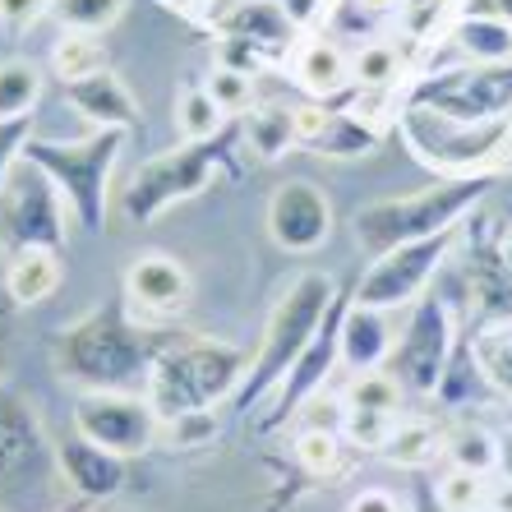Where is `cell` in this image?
<instances>
[{
	"instance_id": "cell-18",
	"label": "cell",
	"mask_w": 512,
	"mask_h": 512,
	"mask_svg": "<svg viewBox=\"0 0 512 512\" xmlns=\"http://www.w3.org/2000/svg\"><path fill=\"white\" fill-rule=\"evenodd\" d=\"M393 356V333H388V314L370 305H351L342 314V365L351 374H370Z\"/></svg>"
},
{
	"instance_id": "cell-23",
	"label": "cell",
	"mask_w": 512,
	"mask_h": 512,
	"mask_svg": "<svg viewBox=\"0 0 512 512\" xmlns=\"http://www.w3.org/2000/svg\"><path fill=\"white\" fill-rule=\"evenodd\" d=\"M443 448H448V434L439 425H429V420H397V429L388 434L379 457L402 466V471H420V466L439 462Z\"/></svg>"
},
{
	"instance_id": "cell-2",
	"label": "cell",
	"mask_w": 512,
	"mask_h": 512,
	"mask_svg": "<svg viewBox=\"0 0 512 512\" xmlns=\"http://www.w3.org/2000/svg\"><path fill=\"white\" fill-rule=\"evenodd\" d=\"M250 374V356L231 342L213 337H171L162 356L153 360L143 397L153 402L157 420L185 416V411H213L217 402H231L240 379Z\"/></svg>"
},
{
	"instance_id": "cell-5",
	"label": "cell",
	"mask_w": 512,
	"mask_h": 512,
	"mask_svg": "<svg viewBox=\"0 0 512 512\" xmlns=\"http://www.w3.org/2000/svg\"><path fill=\"white\" fill-rule=\"evenodd\" d=\"M125 148V130H88L84 139H28L24 162H33L42 176L65 194L70 217L84 231H107V199H111V171Z\"/></svg>"
},
{
	"instance_id": "cell-20",
	"label": "cell",
	"mask_w": 512,
	"mask_h": 512,
	"mask_svg": "<svg viewBox=\"0 0 512 512\" xmlns=\"http://www.w3.org/2000/svg\"><path fill=\"white\" fill-rule=\"evenodd\" d=\"M217 28L240 47H286L291 33H296V24L282 10V0H240L236 10L217 19Z\"/></svg>"
},
{
	"instance_id": "cell-45",
	"label": "cell",
	"mask_w": 512,
	"mask_h": 512,
	"mask_svg": "<svg viewBox=\"0 0 512 512\" xmlns=\"http://www.w3.org/2000/svg\"><path fill=\"white\" fill-rule=\"evenodd\" d=\"M499 476L512 480V429H503L499 434Z\"/></svg>"
},
{
	"instance_id": "cell-19",
	"label": "cell",
	"mask_w": 512,
	"mask_h": 512,
	"mask_svg": "<svg viewBox=\"0 0 512 512\" xmlns=\"http://www.w3.org/2000/svg\"><path fill=\"white\" fill-rule=\"evenodd\" d=\"M291 74H296V84L314 102H328V97H337L351 84V60H346V51L337 47L333 37H310L291 56Z\"/></svg>"
},
{
	"instance_id": "cell-40",
	"label": "cell",
	"mask_w": 512,
	"mask_h": 512,
	"mask_svg": "<svg viewBox=\"0 0 512 512\" xmlns=\"http://www.w3.org/2000/svg\"><path fill=\"white\" fill-rule=\"evenodd\" d=\"M56 0H0V24L5 28H28L51 10Z\"/></svg>"
},
{
	"instance_id": "cell-22",
	"label": "cell",
	"mask_w": 512,
	"mask_h": 512,
	"mask_svg": "<svg viewBox=\"0 0 512 512\" xmlns=\"http://www.w3.org/2000/svg\"><path fill=\"white\" fill-rule=\"evenodd\" d=\"M453 51L466 65H512V19L466 14L453 28Z\"/></svg>"
},
{
	"instance_id": "cell-31",
	"label": "cell",
	"mask_w": 512,
	"mask_h": 512,
	"mask_svg": "<svg viewBox=\"0 0 512 512\" xmlns=\"http://www.w3.org/2000/svg\"><path fill=\"white\" fill-rule=\"evenodd\" d=\"M60 33H107L125 14V0H56L51 5Z\"/></svg>"
},
{
	"instance_id": "cell-7",
	"label": "cell",
	"mask_w": 512,
	"mask_h": 512,
	"mask_svg": "<svg viewBox=\"0 0 512 512\" xmlns=\"http://www.w3.org/2000/svg\"><path fill=\"white\" fill-rule=\"evenodd\" d=\"M406 107L448 125H499L512 120V65H462L429 74L411 88Z\"/></svg>"
},
{
	"instance_id": "cell-29",
	"label": "cell",
	"mask_w": 512,
	"mask_h": 512,
	"mask_svg": "<svg viewBox=\"0 0 512 512\" xmlns=\"http://www.w3.org/2000/svg\"><path fill=\"white\" fill-rule=\"evenodd\" d=\"M402 397H406V388L393 379V374L370 370V374H356V379L346 383L342 406L346 411H383V416H402Z\"/></svg>"
},
{
	"instance_id": "cell-13",
	"label": "cell",
	"mask_w": 512,
	"mask_h": 512,
	"mask_svg": "<svg viewBox=\"0 0 512 512\" xmlns=\"http://www.w3.org/2000/svg\"><path fill=\"white\" fill-rule=\"evenodd\" d=\"M342 314H346V300L337 296L333 310H328V319H323V328L314 333V342L300 351V360L291 365V374L277 383V402H273L268 425H282V420L296 416L300 406L310 402L323 383H328V374L342 365Z\"/></svg>"
},
{
	"instance_id": "cell-47",
	"label": "cell",
	"mask_w": 512,
	"mask_h": 512,
	"mask_svg": "<svg viewBox=\"0 0 512 512\" xmlns=\"http://www.w3.org/2000/svg\"><path fill=\"white\" fill-rule=\"evenodd\" d=\"M503 268L512 273V236H508V245H503Z\"/></svg>"
},
{
	"instance_id": "cell-41",
	"label": "cell",
	"mask_w": 512,
	"mask_h": 512,
	"mask_svg": "<svg viewBox=\"0 0 512 512\" xmlns=\"http://www.w3.org/2000/svg\"><path fill=\"white\" fill-rule=\"evenodd\" d=\"M346 512H406V503L388 489H360L356 499L346 503Z\"/></svg>"
},
{
	"instance_id": "cell-32",
	"label": "cell",
	"mask_w": 512,
	"mask_h": 512,
	"mask_svg": "<svg viewBox=\"0 0 512 512\" xmlns=\"http://www.w3.org/2000/svg\"><path fill=\"white\" fill-rule=\"evenodd\" d=\"M485 489H489V476L448 466L439 476V485H434V508L439 512H485Z\"/></svg>"
},
{
	"instance_id": "cell-46",
	"label": "cell",
	"mask_w": 512,
	"mask_h": 512,
	"mask_svg": "<svg viewBox=\"0 0 512 512\" xmlns=\"http://www.w3.org/2000/svg\"><path fill=\"white\" fill-rule=\"evenodd\" d=\"M360 10H374V14H379V10H397V0H360Z\"/></svg>"
},
{
	"instance_id": "cell-39",
	"label": "cell",
	"mask_w": 512,
	"mask_h": 512,
	"mask_svg": "<svg viewBox=\"0 0 512 512\" xmlns=\"http://www.w3.org/2000/svg\"><path fill=\"white\" fill-rule=\"evenodd\" d=\"M33 120H37V116H14V120H0V194L10 190V176H14V167L24 162V143L33 139Z\"/></svg>"
},
{
	"instance_id": "cell-16",
	"label": "cell",
	"mask_w": 512,
	"mask_h": 512,
	"mask_svg": "<svg viewBox=\"0 0 512 512\" xmlns=\"http://www.w3.org/2000/svg\"><path fill=\"white\" fill-rule=\"evenodd\" d=\"M56 466L79 499H116L125 489V457L88 443L84 434H70L56 443Z\"/></svg>"
},
{
	"instance_id": "cell-1",
	"label": "cell",
	"mask_w": 512,
	"mask_h": 512,
	"mask_svg": "<svg viewBox=\"0 0 512 512\" xmlns=\"http://www.w3.org/2000/svg\"><path fill=\"white\" fill-rule=\"evenodd\" d=\"M176 333L143 323L130 314L125 296L107 300L97 310L65 323L51 342V360L65 383H79L84 393H143L153 360Z\"/></svg>"
},
{
	"instance_id": "cell-24",
	"label": "cell",
	"mask_w": 512,
	"mask_h": 512,
	"mask_svg": "<svg viewBox=\"0 0 512 512\" xmlns=\"http://www.w3.org/2000/svg\"><path fill=\"white\" fill-rule=\"evenodd\" d=\"M245 139L259 157H282L296 148V111L282 107H250L245 111Z\"/></svg>"
},
{
	"instance_id": "cell-28",
	"label": "cell",
	"mask_w": 512,
	"mask_h": 512,
	"mask_svg": "<svg viewBox=\"0 0 512 512\" xmlns=\"http://www.w3.org/2000/svg\"><path fill=\"white\" fill-rule=\"evenodd\" d=\"M51 70L60 74V84H70V79L107 70V51H102L97 33H60L51 47Z\"/></svg>"
},
{
	"instance_id": "cell-38",
	"label": "cell",
	"mask_w": 512,
	"mask_h": 512,
	"mask_svg": "<svg viewBox=\"0 0 512 512\" xmlns=\"http://www.w3.org/2000/svg\"><path fill=\"white\" fill-rule=\"evenodd\" d=\"M397 420L402 416H383V411H346L342 434L356 448H365V453H379L383 443H388V434L397 429Z\"/></svg>"
},
{
	"instance_id": "cell-21",
	"label": "cell",
	"mask_w": 512,
	"mask_h": 512,
	"mask_svg": "<svg viewBox=\"0 0 512 512\" xmlns=\"http://www.w3.org/2000/svg\"><path fill=\"white\" fill-rule=\"evenodd\" d=\"M60 277H65V263L56 250H14L10 268H5V291L24 310V305H42L56 296Z\"/></svg>"
},
{
	"instance_id": "cell-30",
	"label": "cell",
	"mask_w": 512,
	"mask_h": 512,
	"mask_svg": "<svg viewBox=\"0 0 512 512\" xmlns=\"http://www.w3.org/2000/svg\"><path fill=\"white\" fill-rule=\"evenodd\" d=\"M310 148L314 153H328V157H356V153H374V148H379V134L360 116H351V111H333V116H328V130H323Z\"/></svg>"
},
{
	"instance_id": "cell-36",
	"label": "cell",
	"mask_w": 512,
	"mask_h": 512,
	"mask_svg": "<svg viewBox=\"0 0 512 512\" xmlns=\"http://www.w3.org/2000/svg\"><path fill=\"white\" fill-rule=\"evenodd\" d=\"M296 462L310 476H333L342 466V429H300L296 434Z\"/></svg>"
},
{
	"instance_id": "cell-14",
	"label": "cell",
	"mask_w": 512,
	"mask_h": 512,
	"mask_svg": "<svg viewBox=\"0 0 512 512\" xmlns=\"http://www.w3.org/2000/svg\"><path fill=\"white\" fill-rule=\"evenodd\" d=\"M125 305L143 319H171L190 305V273H185V263L171 259L162 250H148L125 268Z\"/></svg>"
},
{
	"instance_id": "cell-11",
	"label": "cell",
	"mask_w": 512,
	"mask_h": 512,
	"mask_svg": "<svg viewBox=\"0 0 512 512\" xmlns=\"http://www.w3.org/2000/svg\"><path fill=\"white\" fill-rule=\"evenodd\" d=\"M157 429L162 420L143 393H84L74 402V434H84L88 443L125 457V462L153 448Z\"/></svg>"
},
{
	"instance_id": "cell-42",
	"label": "cell",
	"mask_w": 512,
	"mask_h": 512,
	"mask_svg": "<svg viewBox=\"0 0 512 512\" xmlns=\"http://www.w3.org/2000/svg\"><path fill=\"white\" fill-rule=\"evenodd\" d=\"M485 512H512V480L508 476H489Z\"/></svg>"
},
{
	"instance_id": "cell-35",
	"label": "cell",
	"mask_w": 512,
	"mask_h": 512,
	"mask_svg": "<svg viewBox=\"0 0 512 512\" xmlns=\"http://www.w3.org/2000/svg\"><path fill=\"white\" fill-rule=\"evenodd\" d=\"M471 356L480 365V379L494 388V393L512 397V333H485L471 342Z\"/></svg>"
},
{
	"instance_id": "cell-3",
	"label": "cell",
	"mask_w": 512,
	"mask_h": 512,
	"mask_svg": "<svg viewBox=\"0 0 512 512\" xmlns=\"http://www.w3.org/2000/svg\"><path fill=\"white\" fill-rule=\"evenodd\" d=\"M489 194V176H448L439 185H425L416 194H402V199H379L356 208L351 217V231H356V245L370 254H388L397 245H411V240H429L443 236V231H457L462 217L476 208Z\"/></svg>"
},
{
	"instance_id": "cell-10",
	"label": "cell",
	"mask_w": 512,
	"mask_h": 512,
	"mask_svg": "<svg viewBox=\"0 0 512 512\" xmlns=\"http://www.w3.org/2000/svg\"><path fill=\"white\" fill-rule=\"evenodd\" d=\"M0 199H5V240H10V250H56L60 254L70 245V227H65L70 203H65V194L33 162L14 167L10 190L0 194Z\"/></svg>"
},
{
	"instance_id": "cell-25",
	"label": "cell",
	"mask_w": 512,
	"mask_h": 512,
	"mask_svg": "<svg viewBox=\"0 0 512 512\" xmlns=\"http://www.w3.org/2000/svg\"><path fill=\"white\" fill-rule=\"evenodd\" d=\"M42 102V70L33 60H5L0 65V120L37 116Z\"/></svg>"
},
{
	"instance_id": "cell-43",
	"label": "cell",
	"mask_w": 512,
	"mask_h": 512,
	"mask_svg": "<svg viewBox=\"0 0 512 512\" xmlns=\"http://www.w3.org/2000/svg\"><path fill=\"white\" fill-rule=\"evenodd\" d=\"M282 10H286V19H291L296 28H305L314 14H319V0H282Z\"/></svg>"
},
{
	"instance_id": "cell-26",
	"label": "cell",
	"mask_w": 512,
	"mask_h": 512,
	"mask_svg": "<svg viewBox=\"0 0 512 512\" xmlns=\"http://www.w3.org/2000/svg\"><path fill=\"white\" fill-rule=\"evenodd\" d=\"M176 130L185 143H203V139H217V134L227 130V111L217 107L208 88L194 84L176 97Z\"/></svg>"
},
{
	"instance_id": "cell-17",
	"label": "cell",
	"mask_w": 512,
	"mask_h": 512,
	"mask_svg": "<svg viewBox=\"0 0 512 512\" xmlns=\"http://www.w3.org/2000/svg\"><path fill=\"white\" fill-rule=\"evenodd\" d=\"M42 462V425L19 393L0 388V485L24 480Z\"/></svg>"
},
{
	"instance_id": "cell-6",
	"label": "cell",
	"mask_w": 512,
	"mask_h": 512,
	"mask_svg": "<svg viewBox=\"0 0 512 512\" xmlns=\"http://www.w3.org/2000/svg\"><path fill=\"white\" fill-rule=\"evenodd\" d=\"M231 134L222 130L217 139H203V143H180L171 153L153 157L148 167H139L120 194V213L125 222L134 227H148L157 217L176 208L185 199H199L208 185H213L222 171H227V157H231Z\"/></svg>"
},
{
	"instance_id": "cell-27",
	"label": "cell",
	"mask_w": 512,
	"mask_h": 512,
	"mask_svg": "<svg viewBox=\"0 0 512 512\" xmlns=\"http://www.w3.org/2000/svg\"><path fill=\"white\" fill-rule=\"evenodd\" d=\"M443 457L462 471H476V476H494L499 471V434H489L485 425H457L448 434V448Z\"/></svg>"
},
{
	"instance_id": "cell-9",
	"label": "cell",
	"mask_w": 512,
	"mask_h": 512,
	"mask_svg": "<svg viewBox=\"0 0 512 512\" xmlns=\"http://www.w3.org/2000/svg\"><path fill=\"white\" fill-rule=\"evenodd\" d=\"M453 240L457 231H443V236L411 240V245H397L388 254H374V263L356 282V305H370V310L383 314L411 305L429 286V277L443 268V259L453 254Z\"/></svg>"
},
{
	"instance_id": "cell-44",
	"label": "cell",
	"mask_w": 512,
	"mask_h": 512,
	"mask_svg": "<svg viewBox=\"0 0 512 512\" xmlns=\"http://www.w3.org/2000/svg\"><path fill=\"white\" fill-rule=\"evenodd\" d=\"M14 305L10 300V291H5V282H0V356H5V342H10V319H14Z\"/></svg>"
},
{
	"instance_id": "cell-4",
	"label": "cell",
	"mask_w": 512,
	"mask_h": 512,
	"mask_svg": "<svg viewBox=\"0 0 512 512\" xmlns=\"http://www.w3.org/2000/svg\"><path fill=\"white\" fill-rule=\"evenodd\" d=\"M333 300H337V282L328 273H300L296 282L286 286V296L277 300L273 314H268L259 356L250 360V374L240 379L236 397H231L236 411H254L268 393H277V383L291 374L300 351H305V346L314 342V333L323 328Z\"/></svg>"
},
{
	"instance_id": "cell-33",
	"label": "cell",
	"mask_w": 512,
	"mask_h": 512,
	"mask_svg": "<svg viewBox=\"0 0 512 512\" xmlns=\"http://www.w3.org/2000/svg\"><path fill=\"white\" fill-rule=\"evenodd\" d=\"M402 47L397 42H370V47H360V56L351 60V84L360 88H388L397 84V74H402Z\"/></svg>"
},
{
	"instance_id": "cell-15",
	"label": "cell",
	"mask_w": 512,
	"mask_h": 512,
	"mask_svg": "<svg viewBox=\"0 0 512 512\" xmlns=\"http://www.w3.org/2000/svg\"><path fill=\"white\" fill-rule=\"evenodd\" d=\"M65 102H70L79 116L93 125V130H139V102L125 84H120V74L111 70H97V74H84V79H70V84H60Z\"/></svg>"
},
{
	"instance_id": "cell-8",
	"label": "cell",
	"mask_w": 512,
	"mask_h": 512,
	"mask_svg": "<svg viewBox=\"0 0 512 512\" xmlns=\"http://www.w3.org/2000/svg\"><path fill=\"white\" fill-rule=\"evenodd\" d=\"M448 356H453V314L439 296H425L411 310L402 342H393L388 374L411 397H434L448 379Z\"/></svg>"
},
{
	"instance_id": "cell-12",
	"label": "cell",
	"mask_w": 512,
	"mask_h": 512,
	"mask_svg": "<svg viewBox=\"0 0 512 512\" xmlns=\"http://www.w3.org/2000/svg\"><path fill=\"white\" fill-rule=\"evenodd\" d=\"M268 236L286 254H314L333 236V199L314 180H286L268 199Z\"/></svg>"
},
{
	"instance_id": "cell-34",
	"label": "cell",
	"mask_w": 512,
	"mask_h": 512,
	"mask_svg": "<svg viewBox=\"0 0 512 512\" xmlns=\"http://www.w3.org/2000/svg\"><path fill=\"white\" fill-rule=\"evenodd\" d=\"M203 88H208V97H213L227 116H245V111L254 107V74L240 70V65H213L208 79H203Z\"/></svg>"
},
{
	"instance_id": "cell-37",
	"label": "cell",
	"mask_w": 512,
	"mask_h": 512,
	"mask_svg": "<svg viewBox=\"0 0 512 512\" xmlns=\"http://www.w3.org/2000/svg\"><path fill=\"white\" fill-rule=\"evenodd\" d=\"M217 434V416L213 411H185V416L162 420L157 439H167V448H199V443H213Z\"/></svg>"
}]
</instances>
